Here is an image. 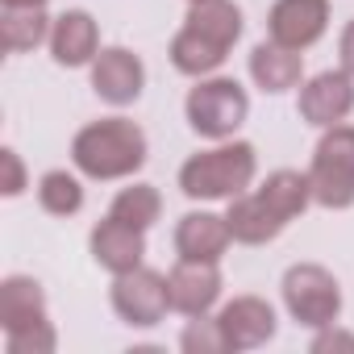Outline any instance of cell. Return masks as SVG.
Segmentation results:
<instances>
[{
	"instance_id": "1",
	"label": "cell",
	"mask_w": 354,
	"mask_h": 354,
	"mask_svg": "<svg viewBox=\"0 0 354 354\" xmlns=\"http://www.w3.org/2000/svg\"><path fill=\"white\" fill-rule=\"evenodd\" d=\"M313 201V184L300 171H275L259 192H242L230 209V234L238 242H271L296 213H304V205Z\"/></svg>"
},
{
	"instance_id": "2",
	"label": "cell",
	"mask_w": 354,
	"mask_h": 354,
	"mask_svg": "<svg viewBox=\"0 0 354 354\" xmlns=\"http://www.w3.org/2000/svg\"><path fill=\"white\" fill-rule=\"evenodd\" d=\"M242 34V13L230 0H201L188 13V26L171 42V63L184 75H205L217 71L230 55V46Z\"/></svg>"
},
{
	"instance_id": "3",
	"label": "cell",
	"mask_w": 354,
	"mask_h": 354,
	"mask_svg": "<svg viewBox=\"0 0 354 354\" xmlns=\"http://www.w3.org/2000/svg\"><path fill=\"white\" fill-rule=\"evenodd\" d=\"M71 154H75V167L96 175V180H121V175L146 162V133L125 117H109L88 125L75 138Z\"/></svg>"
},
{
	"instance_id": "4",
	"label": "cell",
	"mask_w": 354,
	"mask_h": 354,
	"mask_svg": "<svg viewBox=\"0 0 354 354\" xmlns=\"http://www.w3.org/2000/svg\"><path fill=\"white\" fill-rule=\"evenodd\" d=\"M254 180V146L234 142L205 150L180 167V192L192 201H234Z\"/></svg>"
},
{
	"instance_id": "5",
	"label": "cell",
	"mask_w": 354,
	"mask_h": 354,
	"mask_svg": "<svg viewBox=\"0 0 354 354\" xmlns=\"http://www.w3.org/2000/svg\"><path fill=\"white\" fill-rule=\"evenodd\" d=\"M313 201L325 209H346L354 205V125H329L313 154Z\"/></svg>"
},
{
	"instance_id": "6",
	"label": "cell",
	"mask_w": 354,
	"mask_h": 354,
	"mask_svg": "<svg viewBox=\"0 0 354 354\" xmlns=\"http://www.w3.org/2000/svg\"><path fill=\"white\" fill-rule=\"evenodd\" d=\"M250 113L238 80H205L188 92V121L201 138H230Z\"/></svg>"
},
{
	"instance_id": "7",
	"label": "cell",
	"mask_w": 354,
	"mask_h": 354,
	"mask_svg": "<svg viewBox=\"0 0 354 354\" xmlns=\"http://www.w3.org/2000/svg\"><path fill=\"white\" fill-rule=\"evenodd\" d=\"M283 300L292 308V317L300 325H313V329H325L337 321L342 313V292H337V279L313 263L304 267H292L283 275Z\"/></svg>"
},
{
	"instance_id": "8",
	"label": "cell",
	"mask_w": 354,
	"mask_h": 354,
	"mask_svg": "<svg viewBox=\"0 0 354 354\" xmlns=\"http://www.w3.org/2000/svg\"><path fill=\"white\" fill-rule=\"evenodd\" d=\"M113 304H117V313H121L129 325H154V321H162V313L171 308V300H167V279L154 275V271L133 267V271L117 275Z\"/></svg>"
},
{
	"instance_id": "9",
	"label": "cell",
	"mask_w": 354,
	"mask_h": 354,
	"mask_svg": "<svg viewBox=\"0 0 354 354\" xmlns=\"http://www.w3.org/2000/svg\"><path fill=\"white\" fill-rule=\"evenodd\" d=\"M325 21H329V0H275V9L267 17L271 42L288 50L313 46L325 34Z\"/></svg>"
},
{
	"instance_id": "10",
	"label": "cell",
	"mask_w": 354,
	"mask_h": 354,
	"mask_svg": "<svg viewBox=\"0 0 354 354\" xmlns=\"http://www.w3.org/2000/svg\"><path fill=\"white\" fill-rule=\"evenodd\" d=\"M217 296H221L217 263H184L180 259V267L167 275V300L184 317H205Z\"/></svg>"
},
{
	"instance_id": "11",
	"label": "cell",
	"mask_w": 354,
	"mask_h": 354,
	"mask_svg": "<svg viewBox=\"0 0 354 354\" xmlns=\"http://www.w3.org/2000/svg\"><path fill=\"white\" fill-rule=\"evenodd\" d=\"M142 84H146V67L138 55L113 46V50H100L96 67H92V88L109 100V104H129L142 96Z\"/></svg>"
},
{
	"instance_id": "12",
	"label": "cell",
	"mask_w": 354,
	"mask_h": 354,
	"mask_svg": "<svg viewBox=\"0 0 354 354\" xmlns=\"http://www.w3.org/2000/svg\"><path fill=\"white\" fill-rule=\"evenodd\" d=\"M354 109V84L346 71H325L300 92V113L313 125H342Z\"/></svg>"
},
{
	"instance_id": "13",
	"label": "cell",
	"mask_w": 354,
	"mask_h": 354,
	"mask_svg": "<svg viewBox=\"0 0 354 354\" xmlns=\"http://www.w3.org/2000/svg\"><path fill=\"white\" fill-rule=\"evenodd\" d=\"M230 221L213 213H188L175 230V250L184 263H217L230 246Z\"/></svg>"
},
{
	"instance_id": "14",
	"label": "cell",
	"mask_w": 354,
	"mask_h": 354,
	"mask_svg": "<svg viewBox=\"0 0 354 354\" xmlns=\"http://www.w3.org/2000/svg\"><path fill=\"white\" fill-rule=\"evenodd\" d=\"M217 325H221L225 346L242 350V346H259V342H267V337L275 333V313H271V304H267V300L242 296V300H234V304H225V308H221Z\"/></svg>"
},
{
	"instance_id": "15",
	"label": "cell",
	"mask_w": 354,
	"mask_h": 354,
	"mask_svg": "<svg viewBox=\"0 0 354 354\" xmlns=\"http://www.w3.org/2000/svg\"><path fill=\"white\" fill-rule=\"evenodd\" d=\"M142 234H146V230H133V225H125V221H117V217L100 221V225L92 230V254H96V263L109 267V271H117V275L133 271V267L142 263V254H146Z\"/></svg>"
},
{
	"instance_id": "16",
	"label": "cell",
	"mask_w": 354,
	"mask_h": 354,
	"mask_svg": "<svg viewBox=\"0 0 354 354\" xmlns=\"http://www.w3.org/2000/svg\"><path fill=\"white\" fill-rule=\"evenodd\" d=\"M50 50L63 67H84L88 59H96V21L88 13H67L59 17L55 34H50Z\"/></svg>"
},
{
	"instance_id": "17",
	"label": "cell",
	"mask_w": 354,
	"mask_h": 354,
	"mask_svg": "<svg viewBox=\"0 0 354 354\" xmlns=\"http://www.w3.org/2000/svg\"><path fill=\"white\" fill-rule=\"evenodd\" d=\"M250 75L263 92H288V88L300 84V55L279 46V42H271V46L263 42L250 55Z\"/></svg>"
},
{
	"instance_id": "18",
	"label": "cell",
	"mask_w": 354,
	"mask_h": 354,
	"mask_svg": "<svg viewBox=\"0 0 354 354\" xmlns=\"http://www.w3.org/2000/svg\"><path fill=\"white\" fill-rule=\"evenodd\" d=\"M0 38H5V50H30L46 38V17L42 9H5V26H0Z\"/></svg>"
},
{
	"instance_id": "19",
	"label": "cell",
	"mask_w": 354,
	"mask_h": 354,
	"mask_svg": "<svg viewBox=\"0 0 354 354\" xmlns=\"http://www.w3.org/2000/svg\"><path fill=\"white\" fill-rule=\"evenodd\" d=\"M109 217H117V221H125L133 230H150L158 221V192L146 188V184H133V188H125L113 201V213Z\"/></svg>"
},
{
	"instance_id": "20",
	"label": "cell",
	"mask_w": 354,
	"mask_h": 354,
	"mask_svg": "<svg viewBox=\"0 0 354 354\" xmlns=\"http://www.w3.org/2000/svg\"><path fill=\"white\" fill-rule=\"evenodd\" d=\"M38 201H42V209H46V213L67 217V213H80V205H84V188L71 180L67 171H50V175H42Z\"/></svg>"
},
{
	"instance_id": "21",
	"label": "cell",
	"mask_w": 354,
	"mask_h": 354,
	"mask_svg": "<svg viewBox=\"0 0 354 354\" xmlns=\"http://www.w3.org/2000/svg\"><path fill=\"white\" fill-rule=\"evenodd\" d=\"M0 313H5L9 329H17L21 321H42V292H38V283H30V279H9V283H5V304H0Z\"/></svg>"
},
{
	"instance_id": "22",
	"label": "cell",
	"mask_w": 354,
	"mask_h": 354,
	"mask_svg": "<svg viewBox=\"0 0 354 354\" xmlns=\"http://www.w3.org/2000/svg\"><path fill=\"white\" fill-rule=\"evenodd\" d=\"M5 196H17L21 192V167H17V154L13 150H5Z\"/></svg>"
},
{
	"instance_id": "23",
	"label": "cell",
	"mask_w": 354,
	"mask_h": 354,
	"mask_svg": "<svg viewBox=\"0 0 354 354\" xmlns=\"http://www.w3.org/2000/svg\"><path fill=\"white\" fill-rule=\"evenodd\" d=\"M342 67L354 75V21L342 30Z\"/></svg>"
},
{
	"instance_id": "24",
	"label": "cell",
	"mask_w": 354,
	"mask_h": 354,
	"mask_svg": "<svg viewBox=\"0 0 354 354\" xmlns=\"http://www.w3.org/2000/svg\"><path fill=\"white\" fill-rule=\"evenodd\" d=\"M46 0H5V9H42Z\"/></svg>"
},
{
	"instance_id": "25",
	"label": "cell",
	"mask_w": 354,
	"mask_h": 354,
	"mask_svg": "<svg viewBox=\"0 0 354 354\" xmlns=\"http://www.w3.org/2000/svg\"><path fill=\"white\" fill-rule=\"evenodd\" d=\"M192 5H201V0H192Z\"/></svg>"
}]
</instances>
